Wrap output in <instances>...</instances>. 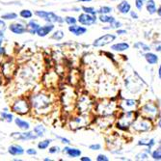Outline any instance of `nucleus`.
<instances>
[{
  "label": "nucleus",
  "mask_w": 161,
  "mask_h": 161,
  "mask_svg": "<svg viewBox=\"0 0 161 161\" xmlns=\"http://www.w3.org/2000/svg\"><path fill=\"white\" fill-rule=\"evenodd\" d=\"M32 105H33V107L37 110V112L42 113L43 111L49 108V105H50V98L46 95H37L35 97H33Z\"/></svg>",
  "instance_id": "nucleus-1"
},
{
  "label": "nucleus",
  "mask_w": 161,
  "mask_h": 161,
  "mask_svg": "<svg viewBox=\"0 0 161 161\" xmlns=\"http://www.w3.org/2000/svg\"><path fill=\"white\" fill-rule=\"evenodd\" d=\"M35 15L39 16L40 19H43L48 22H58V23H62L64 22V19L60 18L57 15H55L53 12H46V11H36Z\"/></svg>",
  "instance_id": "nucleus-2"
},
{
  "label": "nucleus",
  "mask_w": 161,
  "mask_h": 161,
  "mask_svg": "<svg viewBox=\"0 0 161 161\" xmlns=\"http://www.w3.org/2000/svg\"><path fill=\"white\" fill-rule=\"evenodd\" d=\"M12 109L14 112L23 115V114L28 113V111L30 110V104L28 103V101H27L26 99L20 98L14 103Z\"/></svg>",
  "instance_id": "nucleus-3"
},
{
  "label": "nucleus",
  "mask_w": 161,
  "mask_h": 161,
  "mask_svg": "<svg viewBox=\"0 0 161 161\" xmlns=\"http://www.w3.org/2000/svg\"><path fill=\"white\" fill-rule=\"evenodd\" d=\"M149 119H141L137 120L133 124V128L137 131H148L152 128V124L149 121Z\"/></svg>",
  "instance_id": "nucleus-4"
},
{
  "label": "nucleus",
  "mask_w": 161,
  "mask_h": 161,
  "mask_svg": "<svg viewBox=\"0 0 161 161\" xmlns=\"http://www.w3.org/2000/svg\"><path fill=\"white\" fill-rule=\"evenodd\" d=\"M97 19H98V18L96 15H89V14L84 13V14H81L78 16V19H77V21H78L79 23L82 24V25L90 26V25H93V24H96Z\"/></svg>",
  "instance_id": "nucleus-5"
},
{
  "label": "nucleus",
  "mask_w": 161,
  "mask_h": 161,
  "mask_svg": "<svg viewBox=\"0 0 161 161\" xmlns=\"http://www.w3.org/2000/svg\"><path fill=\"white\" fill-rule=\"evenodd\" d=\"M116 36L112 35V34H106V35H103L101 37H99L98 39L94 42L93 46H96V47H99V46H106V44L112 43L113 41H115Z\"/></svg>",
  "instance_id": "nucleus-6"
},
{
  "label": "nucleus",
  "mask_w": 161,
  "mask_h": 161,
  "mask_svg": "<svg viewBox=\"0 0 161 161\" xmlns=\"http://www.w3.org/2000/svg\"><path fill=\"white\" fill-rule=\"evenodd\" d=\"M13 138L15 139H18V140H35L38 138L37 135L33 134V132L30 131H27V132H23V133H20V132H14L11 134Z\"/></svg>",
  "instance_id": "nucleus-7"
},
{
  "label": "nucleus",
  "mask_w": 161,
  "mask_h": 161,
  "mask_svg": "<svg viewBox=\"0 0 161 161\" xmlns=\"http://www.w3.org/2000/svg\"><path fill=\"white\" fill-rule=\"evenodd\" d=\"M54 29V25L52 23L44 25V26H40L38 28L36 34H38L39 37H46V35H48L52 30Z\"/></svg>",
  "instance_id": "nucleus-8"
},
{
  "label": "nucleus",
  "mask_w": 161,
  "mask_h": 161,
  "mask_svg": "<svg viewBox=\"0 0 161 161\" xmlns=\"http://www.w3.org/2000/svg\"><path fill=\"white\" fill-rule=\"evenodd\" d=\"M9 29L11 32H13L14 34H18V35H21V34H24L26 32V27L21 24V23H13L11 24Z\"/></svg>",
  "instance_id": "nucleus-9"
},
{
  "label": "nucleus",
  "mask_w": 161,
  "mask_h": 161,
  "mask_svg": "<svg viewBox=\"0 0 161 161\" xmlns=\"http://www.w3.org/2000/svg\"><path fill=\"white\" fill-rule=\"evenodd\" d=\"M142 110H143L144 113L149 116V118H153L154 116H156V114H157V108H156V106H154V105L152 104V103L146 104L145 106L142 108Z\"/></svg>",
  "instance_id": "nucleus-10"
},
{
  "label": "nucleus",
  "mask_w": 161,
  "mask_h": 161,
  "mask_svg": "<svg viewBox=\"0 0 161 161\" xmlns=\"http://www.w3.org/2000/svg\"><path fill=\"white\" fill-rule=\"evenodd\" d=\"M69 31L70 33H73V34H74L75 36H81L87 32V28H85V27H83V26H78V25L74 24L69 27Z\"/></svg>",
  "instance_id": "nucleus-11"
},
{
  "label": "nucleus",
  "mask_w": 161,
  "mask_h": 161,
  "mask_svg": "<svg viewBox=\"0 0 161 161\" xmlns=\"http://www.w3.org/2000/svg\"><path fill=\"white\" fill-rule=\"evenodd\" d=\"M8 152L10 154L12 155H21L24 153V149L21 146H19V145H12L10 146L9 149H8Z\"/></svg>",
  "instance_id": "nucleus-12"
},
{
  "label": "nucleus",
  "mask_w": 161,
  "mask_h": 161,
  "mask_svg": "<svg viewBox=\"0 0 161 161\" xmlns=\"http://www.w3.org/2000/svg\"><path fill=\"white\" fill-rule=\"evenodd\" d=\"M63 152L68 154L70 157H73V158L78 157V156H80V155H81V151H80V149H73V148L70 149L69 147H66L63 149Z\"/></svg>",
  "instance_id": "nucleus-13"
},
{
  "label": "nucleus",
  "mask_w": 161,
  "mask_h": 161,
  "mask_svg": "<svg viewBox=\"0 0 161 161\" xmlns=\"http://www.w3.org/2000/svg\"><path fill=\"white\" fill-rule=\"evenodd\" d=\"M118 10H119V12L121 14H127V13H129L130 12V4L127 2V1H122L119 5H118Z\"/></svg>",
  "instance_id": "nucleus-14"
},
{
  "label": "nucleus",
  "mask_w": 161,
  "mask_h": 161,
  "mask_svg": "<svg viewBox=\"0 0 161 161\" xmlns=\"http://www.w3.org/2000/svg\"><path fill=\"white\" fill-rule=\"evenodd\" d=\"M129 48V44L126 43H115L111 46V49H113L115 51H125Z\"/></svg>",
  "instance_id": "nucleus-15"
},
{
  "label": "nucleus",
  "mask_w": 161,
  "mask_h": 161,
  "mask_svg": "<svg viewBox=\"0 0 161 161\" xmlns=\"http://www.w3.org/2000/svg\"><path fill=\"white\" fill-rule=\"evenodd\" d=\"M40 27V25H39L36 21L34 20H30L29 23L27 24V27H26V31L30 33V34H36V32L38 30V28Z\"/></svg>",
  "instance_id": "nucleus-16"
},
{
  "label": "nucleus",
  "mask_w": 161,
  "mask_h": 161,
  "mask_svg": "<svg viewBox=\"0 0 161 161\" xmlns=\"http://www.w3.org/2000/svg\"><path fill=\"white\" fill-rule=\"evenodd\" d=\"M145 58L147 60V62L149 64H151V65H155V64H157V62H158L157 55H155L154 53H151V52L146 53L145 54Z\"/></svg>",
  "instance_id": "nucleus-17"
},
{
  "label": "nucleus",
  "mask_w": 161,
  "mask_h": 161,
  "mask_svg": "<svg viewBox=\"0 0 161 161\" xmlns=\"http://www.w3.org/2000/svg\"><path fill=\"white\" fill-rule=\"evenodd\" d=\"M15 125H18L19 128L21 129H23V130H28L30 128V125L29 123H27L26 121H23V120H21V119H15Z\"/></svg>",
  "instance_id": "nucleus-18"
},
{
  "label": "nucleus",
  "mask_w": 161,
  "mask_h": 161,
  "mask_svg": "<svg viewBox=\"0 0 161 161\" xmlns=\"http://www.w3.org/2000/svg\"><path fill=\"white\" fill-rule=\"evenodd\" d=\"M98 19H99V21L103 22V23H110V24L113 23V22L116 20L115 18H113V16L103 15V14H101V15L98 16Z\"/></svg>",
  "instance_id": "nucleus-19"
},
{
  "label": "nucleus",
  "mask_w": 161,
  "mask_h": 161,
  "mask_svg": "<svg viewBox=\"0 0 161 161\" xmlns=\"http://www.w3.org/2000/svg\"><path fill=\"white\" fill-rule=\"evenodd\" d=\"M147 11L151 15L156 13V6H155L154 0H148V2H147Z\"/></svg>",
  "instance_id": "nucleus-20"
},
{
  "label": "nucleus",
  "mask_w": 161,
  "mask_h": 161,
  "mask_svg": "<svg viewBox=\"0 0 161 161\" xmlns=\"http://www.w3.org/2000/svg\"><path fill=\"white\" fill-rule=\"evenodd\" d=\"M34 132L36 133V135L38 137H42L44 135V132H46V128H44V126L40 125H37L34 127Z\"/></svg>",
  "instance_id": "nucleus-21"
},
{
  "label": "nucleus",
  "mask_w": 161,
  "mask_h": 161,
  "mask_svg": "<svg viewBox=\"0 0 161 161\" xmlns=\"http://www.w3.org/2000/svg\"><path fill=\"white\" fill-rule=\"evenodd\" d=\"M52 142V140L51 139H46V140H43V141H42V142H40L38 144V148L40 149H47L48 148V146H49V144H50Z\"/></svg>",
  "instance_id": "nucleus-22"
},
{
  "label": "nucleus",
  "mask_w": 161,
  "mask_h": 161,
  "mask_svg": "<svg viewBox=\"0 0 161 161\" xmlns=\"http://www.w3.org/2000/svg\"><path fill=\"white\" fill-rule=\"evenodd\" d=\"M134 47H136L138 49H142V50H145V51H149V50H151V47H149V46H147V44L141 43V42L136 43L134 44Z\"/></svg>",
  "instance_id": "nucleus-23"
},
{
  "label": "nucleus",
  "mask_w": 161,
  "mask_h": 161,
  "mask_svg": "<svg viewBox=\"0 0 161 161\" xmlns=\"http://www.w3.org/2000/svg\"><path fill=\"white\" fill-rule=\"evenodd\" d=\"M19 15H20L21 18H23V19H31L32 15H33V14H32V12L30 10H22L19 13Z\"/></svg>",
  "instance_id": "nucleus-24"
},
{
  "label": "nucleus",
  "mask_w": 161,
  "mask_h": 161,
  "mask_svg": "<svg viewBox=\"0 0 161 161\" xmlns=\"http://www.w3.org/2000/svg\"><path fill=\"white\" fill-rule=\"evenodd\" d=\"M18 18V15L15 14V13H8V14H5L1 16V19H6V20H12V19H15Z\"/></svg>",
  "instance_id": "nucleus-25"
},
{
  "label": "nucleus",
  "mask_w": 161,
  "mask_h": 161,
  "mask_svg": "<svg viewBox=\"0 0 161 161\" xmlns=\"http://www.w3.org/2000/svg\"><path fill=\"white\" fill-rule=\"evenodd\" d=\"M112 12V8L110 7H107V6H104V7H101L98 11H97V13L98 14H103V15H107L109 13Z\"/></svg>",
  "instance_id": "nucleus-26"
},
{
  "label": "nucleus",
  "mask_w": 161,
  "mask_h": 161,
  "mask_svg": "<svg viewBox=\"0 0 161 161\" xmlns=\"http://www.w3.org/2000/svg\"><path fill=\"white\" fill-rule=\"evenodd\" d=\"M51 38L54 39V40H57V41L62 40V39L64 38V32H63V31H56V32H55L54 34L52 35Z\"/></svg>",
  "instance_id": "nucleus-27"
},
{
  "label": "nucleus",
  "mask_w": 161,
  "mask_h": 161,
  "mask_svg": "<svg viewBox=\"0 0 161 161\" xmlns=\"http://www.w3.org/2000/svg\"><path fill=\"white\" fill-rule=\"evenodd\" d=\"M82 10L84 11L86 14L92 15H96L98 14L97 11L94 9V8H92V7H82Z\"/></svg>",
  "instance_id": "nucleus-28"
},
{
  "label": "nucleus",
  "mask_w": 161,
  "mask_h": 161,
  "mask_svg": "<svg viewBox=\"0 0 161 161\" xmlns=\"http://www.w3.org/2000/svg\"><path fill=\"white\" fill-rule=\"evenodd\" d=\"M64 21H66L69 25H74L77 22V19L74 16H67V18L64 19Z\"/></svg>",
  "instance_id": "nucleus-29"
},
{
  "label": "nucleus",
  "mask_w": 161,
  "mask_h": 161,
  "mask_svg": "<svg viewBox=\"0 0 161 161\" xmlns=\"http://www.w3.org/2000/svg\"><path fill=\"white\" fill-rule=\"evenodd\" d=\"M152 156L154 160H160L161 159V152H160V149H156V151H154L152 154Z\"/></svg>",
  "instance_id": "nucleus-30"
},
{
  "label": "nucleus",
  "mask_w": 161,
  "mask_h": 161,
  "mask_svg": "<svg viewBox=\"0 0 161 161\" xmlns=\"http://www.w3.org/2000/svg\"><path fill=\"white\" fill-rule=\"evenodd\" d=\"M1 116H2V118L5 119L7 122H9V123H11V122L13 121V115L12 114H8V113H1Z\"/></svg>",
  "instance_id": "nucleus-31"
},
{
  "label": "nucleus",
  "mask_w": 161,
  "mask_h": 161,
  "mask_svg": "<svg viewBox=\"0 0 161 161\" xmlns=\"http://www.w3.org/2000/svg\"><path fill=\"white\" fill-rule=\"evenodd\" d=\"M144 1H145V0H135V6L139 11H141L143 9Z\"/></svg>",
  "instance_id": "nucleus-32"
},
{
  "label": "nucleus",
  "mask_w": 161,
  "mask_h": 161,
  "mask_svg": "<svg viewBox=\"0 0 161 161\" xmlns=\"http://www.w3.org/2000/svg\"><path fill=\"white\" fill-rule=\"evenodd\" d=\"M135 101H131V99H127V101H125V105L127 107H134L135 106Z\"/></svg>",
  "instance_id": "nucleus-33"
},
{
  "label": "nucleus",
  "mask_w": 161,
  "mask_h": 161,
  "mask_svg": "<svg viewBox=\"0 0 161 161\" xmlns=\"http://www.w3.org/2000/svg\"><path fill=\"white\" fill-rule=\"evenodd\" d=\"M122 26V23L117 20H115L113 23H111V26H110V28H116V29H118L120 28V27Z\"/></svg>",
  "instance_id": "nucleus-34"
},
{
  "label": "nucleus",
  "mask_w": 161,
  "mask_h": 161,
  "mask_svg": "<svg viewBox=\"0 0 161 161\" xmlns=\"http://www.w3.org/2000/svg\"><path fill=\"white\" fill-rule=\"evenodd\" d=\"M48 152H49V153H56V152H60V149H59V147H57V146L51 147L50 149H48Z\"/></svg>",
  "instance_id": "nucleus-35"
},
{
  "label": "nucleus",
  "mask_w": 161,
  "mask_h": 161,
  "mask_svg": "<svg viewBox=\"0 0 161 161\" xmlns=\"http://www.w3.org/2000/svg\"><path fill=\"white\" fill-rule=\"evenodd\" d=\"M97 160L98 161H108V157L106 156V155H104V154H99L98 155V157H97Z\"/></svg>",
  "instance_id": "nucleus-36"
},
{
  "label": "nucleus",
  "mask_w": 161,
  "mask_h": 161,
  "mask_svg": "<svg viewBox=\"0 0 161 161\" xmlns=\"http://www.w3.org/2000/svg\"><path fill=\"white\" fill-rule=\"evenodd\" d=\"M101 149V146L99 144H94V145L90 146V149H93V151H99Z\"/></svg>",
  "instance_id": "nucleus-37"
},
{
  "label": "nucleus",
  "mask_w": 161,
  "mask_h": 161,
  "mask_svg": "<svg viewBox=\"0 0 161 161\" xmlns=\"http://www.w3.org/2000/svg\"><path fill=\"white\" fill-rule=\"evenodd\" d=\"M137 159H148V154L147 153H139L136 155Z\"/></svg>",
  "instance_id": "nucleus-38"
},
{
  "label": "nucleus",
  "mask_w": 161,
  "mask_h": 161,
  "mask_svg": "<svg viewBox=\"0 0 161 161\" xmlns=\"http://www.w3.org/2000/svg\"><path fill=\"white\" fill-rule=\"evenodd\" d=\"M26 153L29 154V155H35V154H37V152L35 151L34 149H28L26 151Z\"/></svg>",
  "instance_id": "nucleus-39"
},
{
  "label": "nucleus",
  "mask_w": 161,
  "mask_h": 161,
  "mask_svg": "<svg viewBox=\"0 0 161 161\" xmlns=\"http://www.w3.org/2000/svg\"><path fill=\"white\" fill-rule=\"evenodd\" d=\"M57 138H58V139H60L61 141H62V143H64V144H68V145H70V140L66 139V138H63V137H59V136H57Z\"/></svg>",
  "instance_id": "nucleus-40"
},
{
  "label": "nucleus",
  "mask_w": 161,
  "mask_h": 161,
  "mask_svg": "<svg viewBox=\"0 0 161 161\" xmlns=\"http://www.w3.org/2000/svg\"><path fill=\"white\" fill-rule=\"evenodd\" d=\"M130 15H131V18L135 19H138V15H137L135 12H133V11H131V12H130Z\"/></svg>",
  "instance_id": "nucleus-41"
},
{
  "label": "nucleus",
  "mask_w": 161,
  "mask_h": 161,
  "mask_svg": "<svg viewBox=\"0 0 161 161\" xmlns=\"http://www.w3.org/2000/svg\"><path fill=\"white\" fill-rule=\"evenodd\" d=\"M117 34H118V35H124V34H126V31H125V30L118 29V30H117Z\"/></svg>",
  "instance_id": "nucleus-42"
},
{
  "label": "nucleus",
  "mask_w": 161,
  "mask_h": 161,
  "mask_svg": "<svg viewBox=\"0 0 161 161\" xmlns=\"http://www.w3.org/2000/svg\"><path fill=\"white\" fill-rule=\"evenodd\" d=\"M80 160L81 161H91V158L90 157H87V156H84V157H81Z\"/></svg>",
  "instance_id": "nucleus-43"
},
{
  "label": "nucleus",
  "mask_w": 161,
  "mask_h": 161,
  "mask_svg": "<svg viewBox=\"0 0 161 161\" xmlns=\"http://www.w3.org/2000/svg\"><path fill=\"white\" fill-rule=\"evenodd\" d=\"M4 27H5V22L0 19V29H3Z\"/></svg>",
  "instance_id": "nucleus-44"
},
{
  "label": "nucleus",
  "mask_w": 161,
  "mask_h": 161,
  "mask_svg": "<svg viewBox=\"0 0 161 161\" xmlns=\"http://www.w3.org/2000/svg\"><path fill=\"white\" fill-rule=\"evenodd\" d=\"M5 53H6V50H5V48L3 47H0V55H4Z\"/></svg>",
  "instance_id": "nucleus-45"
},
{
  "label": "nucleus",
  "mask_w": 161,
  "mask_h": 161,
  "mask_svg": "<svg viewBox=\"0 0 161 161\" xmlns=\"http://www.w3.org/2000/svg\"><path fill=\"white\" fill-rule=\"evenodd\" d=\"M78 1H80V2H90V1H92V0H78Z\"/></svg>",
  "instance_id": "nucleus-46"
},
{
  "label": "nucleus",
  "mask_w": 161,
  "mask_h": 161,
  "mask_svg": "<svg viewBox=\"0 0 161 161\" xmlns=\"http://www.w3.org/2000/svg\"><path fill=\"white\" fill-rule=\"evenodd\" d=\"M158 75H159V78H160L161 77V69L160 68L158 69Z\"/></svg>",
  "instance_id": "nucleus-47"
},
{
  "label": "nucleus",
  "mask_w": 161,
  "mask_h": 161,
  "mask_svg": "<svg viewBox=\"0 0 161 161\" xmlns=\"http://www.w3.org/2000/svg\"><path fill=\"white\" fill-rule=\"evenodd\" d=\"M160 11H161V10H160V8H159L158 10H156V12L158 13V15H159V16H160V15H161V12H160Z\"/></svg>",
  "instance_id": "nucleus-48"
},
{
  "label": "nucleus",
  "mask_w": 161,
  "mask_h": 161,
  "mask_svg": "<svg viewBox=\"0 0 161 161\" xmlns=\"http://www.w3.org/2000/svg\"><path fill=\"white\" fill-rule=\"evenodd\" d=\"M156 51H160V46H158V47H156V49H155Z\"/></svg>",
  "instance_id": "nucleus-49"
},
{
  "label": "nucleus",
  "mask_w": 161,
  "mask_h": 161,
  "mask_svg": "<svg viewBox=\"0 0 161 161\" xmlns=\"http://www.w3.org/2000/svg\"><path fill=\"white\" fill-rule=\"evenodd\" d=\"M1 44H2V39L0 38V46H1Z\"/></svg>",
  "instance_id": "nucleus-50"
},
{
  "label": "nucleus",
  "mask_w": 161,
  "mask_h": 161,
  "mask_svg": "<svg viewBox=\"0 0 161 161\" xmlns=\"http://www.w3.org/2000/svg\"><path fill=\"white\" fill-rule=\"evenodd\" d=\"M44 160H46V161H50L51 159H49V158H46V159H44Z\"/></svg>",
  "instance_id": "nucleus-51"
}]
</instances>
